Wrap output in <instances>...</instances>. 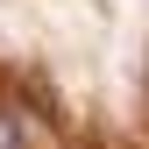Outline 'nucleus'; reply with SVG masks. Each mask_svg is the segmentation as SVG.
I'll list each match as a JSON object with an SVG mask.
<instances>
[{"label":"nucleus","instance_id":"nucleus-1","mask_svg":"<svg viewBox=\"0 0 149 149\" xmlns=\"http://www.w3.org/2000/svg\"><path fill=\"white\" fill-rule=\"evenodd\" d=\"M0 149H29V135H22V121L0 107Z\"/></svg>","mask_w":149,"mask_h":149}]
</instances>
